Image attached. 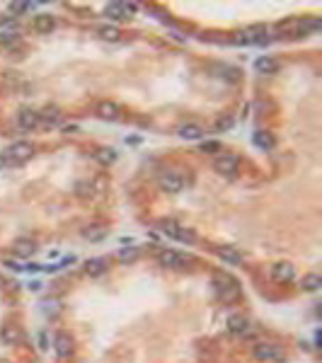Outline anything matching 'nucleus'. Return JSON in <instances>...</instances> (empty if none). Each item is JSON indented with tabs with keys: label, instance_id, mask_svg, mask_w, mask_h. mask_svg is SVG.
<instances>
[{
	"label": "nucleus",
	"instance_id": "1",
	"mask_svg": "<svg viewBox=\"0 0 322 363\" xmlns=\"http://www.w3.org/2000/svg\"><path fill=\"white\" fill-rule=\"evenodd\" d=\"M32 155H34L32 143L27 141L12 143L5 153H0V170H10V167H17V165H24Z\"/></svg>",
	"mask_w": 322,
	"mask_h": 363
},
{
	"label": "nucleus",
	"instance_id": "2",
	"mask_svg": "<svg viewBox=\"0 0 322 363\" xmlns=\"http://www.w3.org/2000/svg\"><path fill=\"white\" fill-rule=\"evenodd\" d=\"M255 359L264 363H284L286 361V351L279 347V344H272V342H262L255 347Z\"/></svg>",
	"mask_w": 322,
	"mask_h": 363
},
{
	"label": "nucleus",
	"instance_id": "3",
	"mask_svg": "<svg viewBox=\"0 0 322 363\" xmlns=\"http://www.w3.org/2000/svg\"><path fill=\"white\" fill-rule=\"evenodd\" d=\"M233 41L235 44H245V46H252V44H264L267 41V27L264 24H252V27H247V29H242L233 36Z\"/></svg>",
	"mask_w": 322,
	"mask_h": 363
},
{
	"label": "nucleus",
	"instance_id": "4",
	"mask_svg": "<svg viewBox=\"0 0 322 363\" xmlns=\"http://www.w3.org/2000/svg\"><path fill=\"white\" fill-rule=\"evenodd\" d=\"M160 230L165 233L167 237H172V240H179V242H196V235H194L189 228H184V225H179L175 221H160Z\"/></svg>",
	"mask_w": 322,
	"mask_h": 363
},
{
	"label": "nucleus",
	"instance_id": "5",
	"mask_svg": "<svg viewBox=\"0 0 322 363\" xmlns=\"http://www.w3.org/2000/svg\"><path fill=\"white\" fill-rule=\"evenodd\" d=\"M192 259H189V254H182L177 250H162L158 254V264L165 269H184L189 264Z\"/></svg>",
	"mask_w": 322,
	"mask_h": 363
},
{
	"label": "nucleus",
	"instance_id": "6",
	"mask_svg": "<svg viewBox=\"0 0 322 363\" xmlns=\"http://www.w3.org/2000/svg\"><path fill=\"white\" fill-rule=\"evenodd\" d=\"M213 170L221 174V177H235L238 170H240V160L235 158V155H230V153L218 155V158L213 160Z\"/></svg>",
	"mask_w": 322,
	"mask_h": 363
},
{
	"label": "nucleus",
	"instance_id": "7",
	"mask_svg": "<svg viewBox=\"0 0 322 363\" xmlns=\"http://www.w3.org/2000/svg\"><path fill=\"white\" fill-rule=\"evenodd\" d=\"M213 284H216L218 293H221V296H223L226 300L238 298V293H240V288H238V281H235V279H230L228 274H216V276H213Z\"/></svg>",
	"mask_w": 322,
	"mask_h": 363
},
{
	"label": "nucleus",
	"instance_id": "8",
	"mask_svg": "<svg viewBox=\"0 0 322 363\" xmlns=\"http://www.w3.org/2000/svg\"><path fill=\"white\" fill-rule=\"evenodd\" d=\"M158 184H160L162 191H167V194H179V191L184 189V177L177 172H162L158 177Z\"/></svg>",
	"mask_w": 322,
	"mask_h": 363
},
{
	"label": "nucleus",
	"instance_id": "9",
	"mask_svg": "<svg viewBox=\"0 0 322 363\" xmlns=\"http://www.w3.org/2000/svg\"><path fill=\"white\" fill-rule=\"evenodd\" d=\"M136 10V5L133 2H109L107 7H104V15L109 17V19H129L131 12Z\"/></svg>",
	"mask_w": 322,
	"mask_h": 363
},
{
	"label": "nucleus",
	"instance_id": "10",
	"mask_svg": "<svg viewBox=\"0 0 322 363\" xmlns=\"http://www.w3.org/2000/svg\"><path fill=\"white\" fill-rule=\"evenodd\" d=\"M272 276H274V281H279V284H289V281H293V276H296V269H293L291 262H279V264L272 267Z\"/></svg>",
	"mask_w": 322,
	"mask_h": 363
},
{
	"label": "nucleus",
	"instance_id": "11",
	"mask_svg": "<svg viewBox=\"0 0 322 363\" xmlns=\"http://www.w3.org/2000/svg\"><path fill=\"white\" fill-rule=\"evenodd\" d=\"M19 126L24 131H34V128L41 126V116L36 109H22L19 111Z\"/></svg>",
	"mask_w": 322,
	"mask_h": 363
},
{
	"label": "nucleus",
	"instance_id": "12",
	"mask_svg": "<svg viewBox=\"0 0 322 363\" xmlns=\"http://www.w3.org/2000/svg\"><path fill=\"white\" fill-rule=\"evenodd\" d=\"M32 27H34V32L36 34H51L53 29H56V17L53 15H36L34 17V22H32Z\"/></svg>",
	"mask_w": 322,
	"mask_h": 363
},
{
	"label": "nucleus",
	"instance_id": "13",
	"mask_svg": "<svg viewBox=\"0 0 322 363\" xmlns=\"http://www.w3.org/2000/svg\"><path fill=\"white\" fill-rule=\"evenodd\" d=\"M107 269H109V259L107 257H95V259L85 262V274L87 276H102Z\"/></svg>",
	"mask_w": 322,
	"mask_h": 363
},
{
	"label": "nucleus",
	"instance_id": "14",
	"mask_svg": "<svg viewBox=\"0 0 322 363\" xmlns=\"http://www.w3.org/2000/svg\"><path fill=\"white\" fill-rule=\"evenodd\" d=\"M53 349H56V354H58L61 359H68V356L73 354V339H70L68 334H56Z\"/></svg>",
	"mask_w": 322,
	"mask_h": 363
},
{
	"label": "nucleus",
	"instance_id": "15",
	"mask_svg": "<svg viewBox=\"0 0 322 363\" xmlns=\"http://www.w3.org/2000/svg\"><path fill=\"white\" fill-rule=\"evenodd\" d=\"M34 250H36V245H34V240H29V237H19V240L12 242V252L17 257H32Z\"/></svg>",
	"mask_w": 322,
	"mask_h": 363
},
{
	"label": "nucleus",
	"instance_id": "16",
	"mask_svg": "<svg viewBox=\"0 0 322 363\" xmlns=\"http://www.w3.org/2000/svg\"><path fill=\"white\" fill-rule=\"evenodd\" d=\"M255 70L262 73V75H274L276 70H279V63H276L272 56H259L257 61H255Z\"/></svg>",
	"mask_w": 322,
	"mask_h": 363
},
{
	"label": "nucleus",
	"instance_id": "17",
	"mask_svg": "<svg viewBox=\"0 0 322 363\" xmlns=\"http://www.w3.org/2000/svg\"><path fill=\"white\" fill-rule=\"evenodd\" d=\"M228 330L233 334H247L250 332V320L245 315H230L228 317Z\"/></svg>",
	"mask_w": 322,
	"mask_h": 363
},
{
	"label": "nucleus",
	"instance_id": "18",
	"mask_svg": "<svg viewBox=\"0 0 322 363\" xmlns=\"http://www.w3.org/2000/svg\"><path fill=\"white\" fill-rule=\"evenodd\" d=\"M216 252H218V257H221L226 264H230V267H240L242 264V254L238 252L235 247H218Z\"/></svg>",
	"mask_w": 322,
	"mask_h": 363
},
{
	"label": "nucleus",
	"instance_id": "19",
	"mask_svg": "<svg viewBox=\"0 0 322 363\" xmlns=\"http://www.w3.org/2000/svg\"><path fill=\"white\" fill-rule=\"evenodd\" d=\"M179 136L184 141H199V138H204V126H199V124H184V126L179 128Z\"/></svg>",
	"mask_w": 322,
	"mask_h": 363
},
{
	"label": "nucleus",
	"instance_id": "20",
	"mask_svg": "<svg viewBox=\"0 0 322 363\" xmlns=\"http://www.w3.org/2000/svg\"><path fill=\"white\" fill-rule=\"evenodd\" d=\"M322 29V22L315 17H306V19H298V34H318Z\"/></svg>",
	"mask_w": 322,
	"mask_h": 363
},
{
	"label": "nucleus",
	"instance_id": "21",
	"mask_svg": "<svg viewBox=\"0 0 322 363\" xmlns=\"http://www.w3.org/2000/svg\"><path fill=\"white\" fill-rule=\"evenodd\" d=\"M252 141H255V145H257L259 150H272L274 148V136L269 131H257Z\"/></svg>",
	"mask_w": 322,
	"mask_h": 363
},
{
	"label": "nucleus",
	"instance_id": "22",
	"mask_svg": "<svg viewBox=\"0 0 322 363\" xmlns=\"http://www.w3.org/2000/svg\"><path fill=\"white\" fill-rule=\"evenodd\" d=\"M320 286H322V279L318 276V274H306V276L301 279V288H303V291H308V293L320 291Z\"/></svg>",
	"mask_w": 322,
	"mask_h": 363
},
{
	"label": "nucleus",
	"instance_id": "23",
	"mask_svg": "<svg viewBox=\"0 0 322 363\" xmlns=\"http://www.w3.org/2000/svg\"><path fill=\"white\" fill-rule=\"evenodd\" d=\"M97 111H99V116L102 119H119V104L116 102H102L99 107H97Z\"/></svg>",
	"mask_w": 322,
	"mask_h": 363
},
{
	"label": "nucleus",
	"instance_id": "24",
	"mask_svg": "<svg viewBox=\"0 0 322 363\" xmlns=\"http://www.w3.org/2000/svg\"><path fill=\"white\" fill-rule=\"evenodd\" d=\"M0 339H2V344H17V342H19V330L12 327V325H2Z\"/></svg>",
	"mask_w": 322,
	"mask_h": 363
},
{
	"label": "nucleus",
	"instance_id": "25",
	"mask_svg": "<svg viewBox=\"0 0 322 363\" xmlns=\"http://www.w3.org/2000/svg\"><path fill=\"white\" fill-rule=\"evenodd\" d=\"M95 160L99 165H112L116 160V153H114V148H99V150H95Z\"/></svg>",
	"mask_w": 322,
	"mask_h": 363
},
{
	"label": "nucleus",
	"instance_id": "26",
	"mask_svg": "<svg viewBox=\"0 0 322 363\" xmlns=\"http://www.w3.org/2000/svg\"><path fill=\"white\" fill-rule=\"evenodd\" d=\"M39 116H41V124H58L61 121V111L56 107H48V109L39 111Z\"/></svg>",
	"mask_w": 322,
	"mask_h": 363
},
{
	"label": "nucleus",
	"instance_id": "27",
	"mask_svg": "<svg viewBox=\"0 0 322 363\" xmlns=\"http://www.w3.org/2000/svg\"><path fill=\"white\" fill-rule=\"evenodd\" d=\"M281 34H289V36H298V19H286V22H279L276 27Z\"/></svg>",
	"mask_w": 322,
	"mask_h": 363
},
{
	"label": "nucleus",
	"instance_id": "28",
	"mask_svg": "<svg viewBox=\"0 0 322 363\" xmlns=\"http://www.w3.org/2000/svg\"><path fill=\"white\" fill-rule=\"evenodd\" d=\"M138 247H124L121 252H119V262H124V264H131V262H136L138 259Z\"/></svg>",
	"mask_w": 322,
	"mask_h": 363
},
{
	"label": "nucleus",
	"instance_id": "29",
	"mask_svg": "<svg viewBox=\"0 0 322 363\" xmlns=\"http://www.w3.org/2000/svg\"><path fill=\"white\" fill-rule=\"evenodd\" d=\"M221 78L228 80V82H238V80H240V70H238V68H230V65H226V68H221Z\"/></svg>",
	"mask_w": 322,
	"mask_h": 363
},
{
	"label": "nucleus",
	"instance_id": "30",
	"mask_svg": "<svg viewBox=\"0 0 322 363\" xmlns=\"http://www.w3.org/2000/svg\"><path fill=\"white\" fill-rule=\"evenodd\" d=\"M99 36H102V39H109V41H116V39L121 36V32H119L116 27H102V29H99Z\"/></svg>",
	"mask_w": 322,
	"mask_h": 363
},
{
	"label": "nucleus",
	"instance_id": "31",
	"mask_svg": "<svg viewBox=\"0 0 322 363\" xmlns=\"http://www.w3.org/2000/svg\"><path fill=\"white\" fill-rule=\"evenodd\" d=\"M228 128H233V116H221L216 121V131H228Z\"/></svg>",
	"mask_w": 322,
	"mask_h": 363
},
{
	"label": "nucleus",
	"instance_id": "32",
	"mask_svg": "<svg viewBox=\"0 0 322 363\" xmlns=\"http://www.w3.org/2000/svg\"><path fill=\"white\" fill-rule=\"evenodd\" d=\"M97 230H85V233H82V235L87 237V240H102V237H104V233H107V230H104V228H99V225H95Z\"/></svg>",
	"mask_w": 322,
	"mask_h": 363
},
{
	"label": "nucleus",
	"instance_id": "33",
	"mask_svg": "<svg viewBox=\"0 0 322 363\" xmlns=\"http://www.w3.org/2000/svg\"><path fill=\"white\" fill-rule=\"evenodd\" d=\"M199 150H201V153H216V150H221V143L218 141H206V143H201Z\"/></svg>",
	"mask_w": 322,
	"mask_h": 363
},
{
	"label": "nucleus",
	"instance_id": "34",
	"mask_svg": "<svg viewBox=\"0 0 322 363\" xmlns=\"http://www.w3.org/2000/svg\"><path fill=\"white\" fill-rule=\"evenodd\" d=\"M29 7H32L29 2H12V5H10V12H15V15H19V12H27Z\"/></svg>",
	"mask_w": 322,
	"mask_h": 363
},
{
	"label": "nucleus",
	"instance_id": "35",
	"mask_svg": "<svg viewBox=\"0 0 322 363\" xmlns=\"http://www.w3.org/2000/svg\"><path fill=\"white\" fill-rule=\"evenodd\" d=\"M75 194L78 196H92V184H78Z\"/></svg>",
	"mask_w": 322,
	"mask_h": 363
},
{
	"label": "nucleus",
	"instance_id": "36",
	"mask_svg": "<svg viewBox=\"0 0 322 363\" xmlns=\"http://www.w3.org/2000/svg\"><path fill=\"white\" fill-rule=\"evenodd\" d=\"M0 41H2V44L17 41V32H2V34H0Z\"/></svg>",
	"mask_w": 322,
	"mask_h": 363
}]
</instances>
